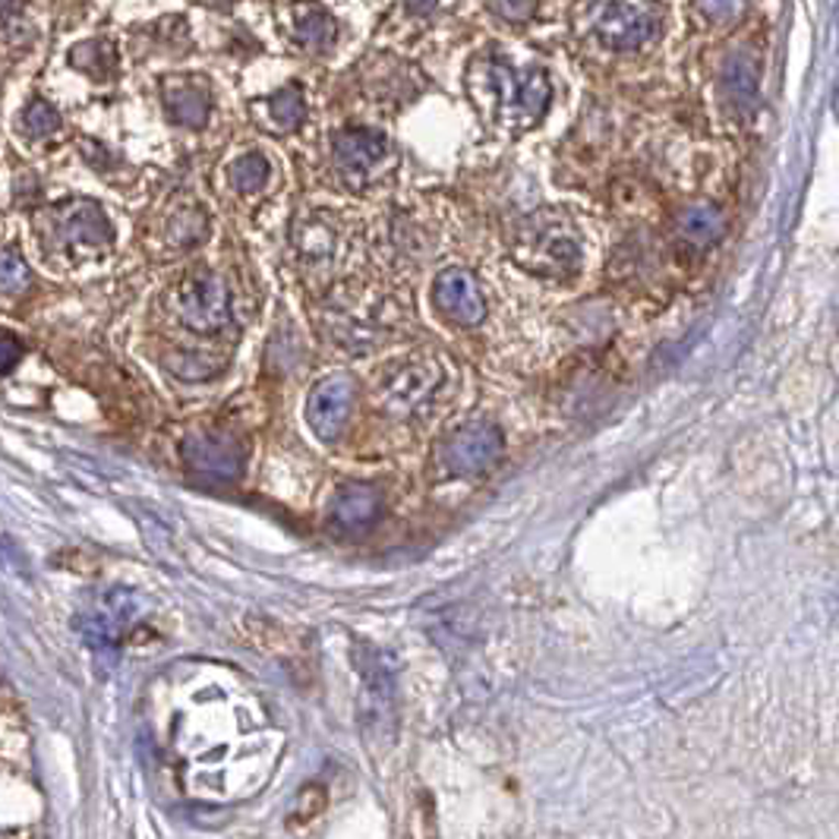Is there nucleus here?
<instances>
[{
    "label": "nucleus",
    "instance_id": "1",
    "mask_svg": "<svg viewBox=\"0 0 839 839\" xmlns=\"http://www.w3.org/2000/svg\"><path fill=\"white\" fill-rule=\"evenodd\" d=\"M517 259L543 279H568L581 269V243L562 225H540L517 240Z\"/></svg>",
    "mask_w": 839,
    "mask_h": 839
},
{
    "label": "nucleus",
    "instance_id": "2",
    "mask_svg": "<svg viewBox=\"0 0 839 839\" xmlns=\"http://www.w3.org/2000/svg\"><path fill=\"white\" fill-rule=\"evenodd\" d=\"M137 619V597L130 590H108L98 593L89 607L76 615V629L95 651H111L120 644L123 631Z\"/></svg>",
    "mask_w": 839,
    "mask_h": 839
},
{
    "label": "nucleus",
    "instance_id": "3",
    "mask_svg": "<svg viewBox=\"0 0 839 839\" xmlns=\"http://www.w3.org/2000/svg\"><path fill=\"white\" fill-rule=\"evenodd\" d=\"M47 237L51 247H108L111 243V221L101 211V206H95L92 199H70L57 209H51L47 218Z\"/></svg>",
    "mask_w": 839,
    "mask_h": 839
},
{
    "label": "nucleus",
    "instance_id": "4",
    "mask_svg": "<svg viewBox=\"0 0 839 839\" xmlns=\"http://www.w3.org/2000/svg\"><path fill=\"white\" fill-rule=\"evenodd\" d=\"M499 455H502V433L492 423H470L445 439L439 465L451 477H470L495 465Z\"/></svg>",
    "mask_w": 839,
    "mask_h": 839
},
{
    "label": "nucleus",
    "instance_id": "5",
    "mask_svg": "<svg viewBox=\"0 0 839 839\" xmlns=\"http://www.w3.org/2000/svg\"><path fill=\"white\" fill-rule=\"evenodd\" d=\"M177 304H181V319L187 323V328L193 331H218V328L228 323V309H231V301H228V287L225 281L211 272H193L184 284H181V294H177Z\"/></svg>",
    "mask_w": 839,
    "mask_h": 839
},
{
    "label": "nucleus",
    "instance_id": "6",
    "mask_svg": "<svg viewBox=\"0 0 839 839\" xmlns=\"http://www.w3.org/2000/svg\"><path fill=\"white\" fill-rule=\"evenodd\" d=\"M350 404H353V382L345 375H331L326 382H319L313 389V395L306 401V419L309 429L323 439L335 443L350 417Z\"/></svg>",
    "mask_w": 839,
    "mask_h": 839
},
{
    "label": "nucleus",
    "instance_id": "7",
    "mask_svg": "<svg viewBox=\"0 0 839 839\" xmlns=\"http://www.w3.org/2000/svg\"><path fill=\"white\" fill-rule=\"evenodd\" d=\"M439 379H443V367L436 360H411V363H404L382 385L385 411H392L397 417L417 411L419 404L436 392Z\"/></svg>",
    "mask_w": 839,
    "mask_h": 839
},
{
    "label": "nucleus",
    "instance_id": "8",
    "mask_svg": "<svg viewBox=\"0 0 839 839\" xmlns=\"http://www.w3.org/2000/svg\"><path fill=\"white\" fill-rule=\"evenodd\" d=\"M597 32L603 39V45L612 47V51H634V47L647 45L656 32V17L647 13L644 7L638 3H625V0H615L609 3L597 23Z\"/></svg>",
    "mask_w": 839,
    "mask_h": 839
},
{
    "label": "nucleus",
    "instance_id": "9",
    "mask_svg": "<svg viewBox=\"0 0 839 839\" xmlns=\"http://www.w3.org/2000/svg\"><path fill=\"white\" fill-rule=\"evenodd\" d=\"M181 455L196 473H206L215 480H233L243 467V448L237 445L231 436H215V433H203V436H189L181 445Z\"/></svg>",
    "mask_w": 839,
    "mask_h": 839
},
{
    "label": "nucleus",
    "instance_id": "10",
    "mask_svg": "<svg viewBox=\"0 0 839 839\" xmlns=\"http://www.w3.org/2000/svg\"><path fill=\"white\" fill-rule=\"evenodd\" d=\"M433 297H436V306L443 309V316H448L458 326H480L487 316L483 294L465 269H445L436 279Z\"/></svg>",
    "mask_w": 839,
    "mask_h": 839
},
{
    "label": "nucleus",
    "instance_id": "11",
    "mask_svg": "<svg viewBox=\"0 0 839 839\" xmlns=\"http://www.w3.org/2000/svg\"><path fill=\"white\" fill-rule=\"evenodd\" d=\"M335 164L348 177H367L373 167L389 159V140L375 130H345L331 142Z\"/></svg>",
    "mask_w": 839,
    "mask_h": 839
},
{
    "label": "nucleus",
    "instance_id": "12",
    "mask_svg": "<svg viewBox=\"0 0 839 839\" xmlns=\"http://www.w3.org/2000/svg\"><path fill=\"white\" fill-rule=\"evenodd\" d=\"M723 86L726 101L739 111V115H748L758 101V86H761V64L758 57L748 51V47H739L723 67Z\"/></svg>",
    "mask_w": 839,
    "mask_h": 839
},
{
    "label": "nucleus",
    "instance_id": "13",
    "mask_svg": "<svg viewBox=\"0 0 839 839\" xmlns=\"http://www.w3.org/2000/svg\"><path fill=\"white\" fill-rule=\"evenodd\" d=\"M382 514V495L373 487H348L338 492L335 509H331V521L338 531L345 534H360L370 531Z\"/></svg>",
    "mask_w": 839,
    "mask_h": 839
},
{
    "label": "nucleus",
    "instance_id": "14",
    "mask_svg": "<svg viewBox=\"0 0 839 839\" xmlns=\"http://www.w3.org/2000/svg\"><path fill=\"white\" fill-rule=\"evenodd\" d=\"M164 105H167V115L174 123L181 127H189V130H199L206 127L211 111L209 92L196 83H174L164 89Z\"/></svg>",
    "mask_w": 839,
    "mask_h": 839
},
{
    "label": "nucleus",
    "instance_id": "15",
    "mask_svg": "<svg viewBox=\"0 0 839 839\" xmlns=\"http://www.w3.org/2000/svg\"><path fill=\"white\" fill-rule=\"evenodd\" d=\"M338 35V25L319 3H301L294 10V39L306 51H326Z\"/></svg>",
    "mask_w": 839,
    "mask_h": 839
},
{
    "label": "nucleus",
    "instance_id": "16",
    "mask_svg": "<svg viewBox=\"0 0 839 839\" xmlns=\"http://www.w3.org/2000/svg\"><path fill=\"white\" fill-rule=\"evenodd\" d=\"M720 233H723V215L713 206H691L678 215V237L695 250L717 243Z\"/></svg>",
    "mask_w": 839,
    "mask_h": 839
},
{
    "label": "nucleus",
    "instance_id": "17",
    "mask_svg": "<svg viewBox=\"0 0 839 839\" xmlns=\"http://www.w3.org/2000/svg\"><path fill=\"white\" fill-rule=\"evenodd\" d=\"M549 98H553V89H549V79L543 70H527L517 76V86H514V115H524L527 120H536L543 117V111L549 108Z\"/></svg>",
    "mask_w": 839,
    "mask_h": 839
},
{
    "label": "nucleus",
    "instance_id": "18",
    "mask_svg": "<svg viewBox=\"0 0 839 839\" xmlns=\"http://www.w3.org/2000/svg\"><path fill=\"white\" fill-rule=\"evenodd\" d=\"M269 117L279 130H297L306 117L304 92L297 86H284L269 98Z\"/></svg>",
    "mask_w": 839,
    "mask_h": 839
},
{
    "label": "nucleus",
    "instance_id": "19",
    "mask_svg": "<svg viewBox=\"0 0 839 839\" xmlns=\"http://www.w3.org/2000/svg\"><path fill=\"white\" fill-rule=\"evenodd\" d=\"M70 64L76 70L92 73L95 79L115 70V51L108 42H83L70 51Z\"/></svg>",
    "mask_w": 839,
    "mask_h": 839
},
{
    "label": "nucleus",
    "instance_id": "20",
    "mask_svg": "<svg viewBox=\"0 0 839 839\" xmlns=\"http://www.w3.org/2000/svg\"><path fill=\"white\" fill-rule=\"evenodd\" d=\"M265 181H269V162L259 152H250L231 164V184L240 193H257L265 187Z\"/></svg>",
    "mask_w": 839,
    "mask_h": 839
},
{
    "label": "nucleus",
    "instance_id": "21",
    "mask_svg": "<svg viewBox=\"0 0 839 839\" xmlns=\"http://www.w3.org/2000/svg\"><path fill=\"white\" fill-rule=\"evenodd\" d=\"M32 284V272L17 250H0V294H23Z\"/></svg>",
    "mask_w": 839,
    "mask_h": 839
},
{
    "label": "nucleus",
    "instance_id": "22",
    "mask_svg": "<svg viewBox=\"0 0 839 839\" xmlns=\"http://www.w3.org/2000/svg\"><path fill=\"white\" fill-rule=\"evenodd\" d=\"M23 127H25V133L32 137V140H45V137H51L57 127H61V115L47 105V101H42V98H35L29 108H25V115H23Z\"/></svg>",
    "mask_w": 839,
    "mask_h": 839
},
{
    "label": "nucleus",
    "instance_id": "23",
    "mask_svg": "<svg viewBox=\"0 0 839 839\" xmlns=\"http://www.w3.org/2000/svg\"><path fill=\"white\" fill-rule=\"evenodd\" d=\"M492 13H499L509 23H524L531 20L536 10V0H490Z\"/></svg>",
    "mask_w": 839,
    "mask_h": 839
},
{
    "label": "nucleus",
    "instance_id": "24",
    "mask_svg": "<svg viewBox=\"0 0 839 839\" xmlns=\"http://www.w3.org/2000/svg\"><path fill=\"white\" fill-rule=\"evenodd\" d=\"M695 7H698L704 20L723 23V20H729V17L739 10V0H695Z\"/></svg>",
    "mask_w": 839,
    "mask_h": 839
},
{
    "label": "nucleus",
    "instance_id": "25",
    "mask_svg": "<svg viewBox=\"0 0 839 839\" xmlns=\"http://www.w3.org/2000/svg\"><path fill=\"white\" fill-rule=\"evenodd\" d=\"M20 360H23V345L10 331H0V375L10 373Z\"/></svg>",
    "mask_w": 839,
    "mask_h": 839
},
{
    "label": "nucleus",
    "instance_id": "26",
    "mask_svg": "<svg viewBox=\"0 0 839 839\" xmlns=\"http://www.w3.org/2000/svg\"><path fill=\"white\" fill-rule=\"evenodd\" d=\"M436 3H439V0H404V10H407L411 17H429V13L436 10Z\"/></svg>",
    "mask_w": 839,
    "mask_h": 839
},
{
    "label": "nucleus",
    "instance_id": "27",
    "mask_svg": "<svg viewBox=\"0 0 839 839\" xmlns=\"http://www.w3.org/2000/svg\"><path fill=\"white\" fill-rule=\"evenodd\" d=\"M13 7H17V3H13V0H0V13H10V10H13Z\"/></svg>",
    "mask_w": 839,
    "mask_h": 839
}]
</instances>
